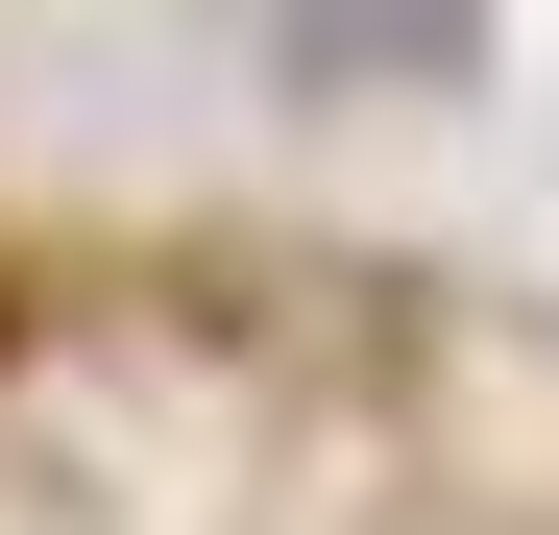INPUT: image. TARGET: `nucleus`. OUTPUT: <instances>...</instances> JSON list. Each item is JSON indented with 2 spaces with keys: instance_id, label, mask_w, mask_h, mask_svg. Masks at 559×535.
<instances>
[{
  "instance_id": "nucleus-1",
  "label": "nucleus",
  "mask_w": 559,
  "mask_h": 535,
  "mask_svg": "<svg viewBox=\"0 0 559 535\" xmlns=\"http://www.w3.org/2000/svg\"><path fill=\"white\" fill-rule=\"evenodd\" d=\"M0 341H25V293H0Z\"/></svg>"
}]
</instances>
